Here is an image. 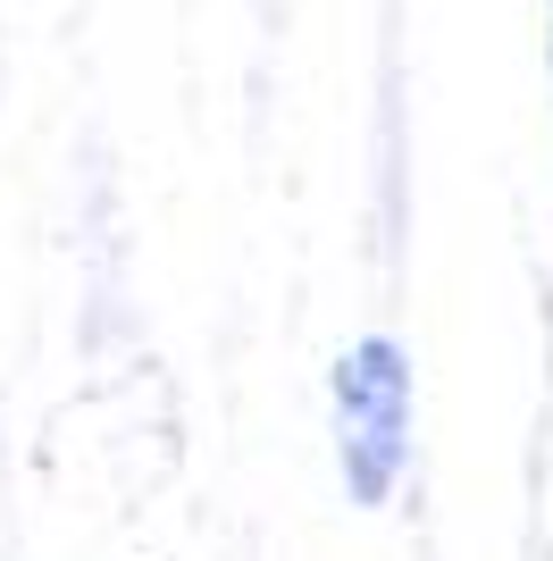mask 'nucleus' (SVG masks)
Returning a JSON list of instances; mask_svg holds the SVG:
<instances>
[{
	"mask_svg": "<svg viewBox=\"0 0 553 561\" xmlns=\"http://www.w3.org/2000/svg\"><path fill=\"white\" fill-rule=\"evenodd\" d=\"M545 50H553V0H545Z\"/></svg>",
	"mask_w": 553,
	"mask_h": 561,
	"instance_id": "f03ea898",
	"label": "nucleus"
},
{
	"mask_svg": "<svg viewBox=\"0 0 553 561\" xmlns=\"http://www.w3.org/2000/svg\"><path fill=\"white\" fill-rule=\"evenodd\" d=\"M411 461V360L386 335H361L336 360V469L352 503H386Z\"/></svg>",
	"mask_w": 553,
	"mask_h": 561,
	"instance_id": "f257e3e1",
	"label": "nucleus"
}]
</instances>
